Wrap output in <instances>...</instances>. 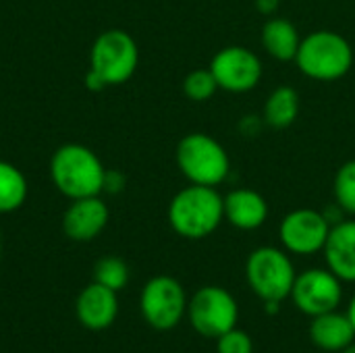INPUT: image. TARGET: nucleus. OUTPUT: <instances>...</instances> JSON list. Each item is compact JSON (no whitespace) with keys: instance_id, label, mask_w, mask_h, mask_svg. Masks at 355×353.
Wrapping results in <instances>:
<instances>
[{"instance_id":"f257e3e1","label":"nucleus","mask_w":355,"mask_h":353,"mask_svg":"<svg viewBox=\"0 0 355 353\" xmlns=\"http://www.w3.org/2000/svg\"><path fill=\"white\" fill-rule=\"evenodd\" d=\"M225 221L223 196L216 187L187 185L168 204V225L183 239H206Z\"/></svg>"},{"instance_id":"f03ea898","label":"nucleus","mask_w":355,"mask_h":353,"mask_svg":"<svg viewBox=\"0 0 355 353\" xmlns=\"http://www.w3.org/2000/svg\"><path fill=\"white\" fill-rule=\"evenodd\" d=\"M106 169L98 154L83 144H64L50 158V179L69 200L100 196Z\"/></svg>"},{"instance_id":"7ed1b4c3","label":"nucleus","mask_w":355,"mask_h":353,"mask_svg":"<svg viewBox=\"0 0 355 353\" xmlns=\"http://www.w3.org/2000/svg\"><path fill=\"white\" fill-rule=\"evenodd\" d=\"M295 64L314 81H337L349 73L354 64V48L341 33L318 29L302 37Z\"/></svg>"},{"instance_id":"20e7f679","label":"nucleus","mask_w":355,"mask_h":353,"mask_svg":"<svg viewBox=\"0 0 355 353\" xmlns=\"http://www.w3.org/2000/svg\"><path fill=\"white\" fill-rule=\"evenodd\" d=\"M177 166L193 185L218 187L229 179L231 158L225 146L208 133H187L177 144Z\"/></svg>"},{"instance_id":"39448f33","label":"nucleus","mask_w":355,"mask_h":353,"mask_svg":"<svg viewBox=\"0 0 355 353\" xmlns=\"http://www.w3.org/2000/svg\"><path fill=\"white\" fill-rule=\"evenodd\" d=\"M295 266L289 252L272 246L256 248L245 260V281L256 298L264 304H283L289 300L295 283Z\"/></svg>"},{"instance_id":"423d86ee","label":"nucleus","mask_w":355,"mask_h":353,"mask_svg":"<svg viewBox=\"0 0 355 353\" xmlns=\"http://www.w3.org/2000/svg\"><path fill=\"white\" fill-rule=\"evenodd\" d=\"M139 64V48L131 33L125 29L102 31L89 50V71L110 85H123L129 81Z\"/></svg>"},{"instance_id":"0eeeda50","label":"nucleus","mask_w":355,"mask_h":353,"mask_svg":"<svg viewBox=\"0 0 355 353\" xmlns=\"http://www.w3.org/2000/svg\"><path fill=\"white\" fill-rule=\"evenodd\" d=\"M187 318L198 335L216 341L220 335L237 327L239 304L229 289L204 285L189 298Z\"/></svg>"},{"instance_id":"6e6552de","label":"nucleus","mask_w":355,"mask_h":353,"mask_svg":"<svg viewBox=\"0 0 355 353\" xmlns=\"http://www.w3.org/2000/svg\"><path fill=\"white\" fill-rule=\"evenodd\" d=\"M187 293L183 285L168 275L152 277L139 293V312L148 327L168 333L187 316Z\"/></svg>"},{"instance_id":"1a4fd4ad","label":"nucleus","mask_w":355,"mask_h":353,"mask_svg":"<svg viewBox=\"0 0 355 353\" xmlns=\"http://www.w3.org/2000/svg\"><path fill=\"white\" fill-rule=\"evenodd\" d=\"M289 298L302 314L314 318L339 310L343 300V281L329 268H308L295 277Z\"/></svg>"},{"instance_id":"9d476101","label":"nucleus","mask_w":355,"mask_h":353,"mask_svg":"<svg viewBox=\"0 0 355 353\" xmlns=\"http://www.w3.org/2000/svg\"><path fill=\"white\" fill-rule=\"evenodd\" d=\"M331 223L324 212L314 208H297L283 216L279 239L285 252L295 256H314L324 250L331 233Z\"/></svg>"},{"instance_id":"9b49d317","label":"nucleus","mask_w":355,"mask_h":353,"mask_svg":"<svg viewBox=\"0 0 355 353\" xmlns=\"http://www.w3.org/2000/svg\"><path fill=\"white\" fill-rule=\"evenodd\" d=\"M218 83V89L229 94H248L262 79V60L245 46L220 48L208 67Z\"/></svg>"},{"instance_id":"f8f14e48","label":"nucleus","mask_w":355,"mask_h":353,"mask_svg":"<svg viewBox=\"0 0 355 353\" xmlns=\"http://www.w3.org/2000/svg\"><path fill=\"white\" fill-rule=\"evenodd\" d=\"M110 210L100 196L71 200L62 214V231L69 239L85 243L96 239L108 225Z\"/></svg>"},{"instance_id":"ddd939ff","label":"nucleus","mask_w":355,"mask_h":353,"mask_svg":"<svg viewBox=\"0 0 355 353\" xmlns=\"http://www.w3.org/2000/svg\"><path fill=\"white\" fill-rule=\"evenodd\" d=\"M75 316L87 331L100 333L114 325L119 316V295L116 291L100 285L89 283L75 300Z\"/></svg>"},{"instance_id":"4468645a","label":"nucleus","mask_w":355,"mask_h":353,"mask_svg":"<svg viewBox=\"0 0 355 353\" xmlns=\"http://www.w3.org/2000/svg\"><path fill=\"white\" fill-rule=\"evenodd\" d=\"M322 254L331 273L343 283H355V218L339 221L331 227Z\"/></svg>"},{"instance_id":"2eb2a0df","label":"nucleus","mask_w":355,"mask_h":353,"mask_svg":"<svg viewBox=\"0 0 355 353\" xmlns=\"http://www.w3.org/2000/svg\"><path fill=\"white\" fill-rule=\"evenodd\" d=\"M223 206L225 221L239 231H256L268 218V204L264 196L248 187L231 189L223 198Z\"/></svg>"},{"instance_id":"dca6fc26","label":"nucleus","mask_w":355,"mask_h":353,"mask_svg":"<svg viewBox=\"0 0 355 353\" xmlns=\"http://www.w3.org/2000/svg\"><path fill=\"white\" fill-rule=\"evenodd\" d=\"M310 341L314 347L329 353H341L355 341V329L347 312H327L310 322Z\"/></svg>"},{"instance_id":"f3484780","label":"nucleus","mask_w":355,"mask_h":353,"mask_svg":"<svg viewBox=\"0 0 355 353\" xmlns=\"http://www.w3.org/2000/svg\"><path fill=\"white\" fill-rule=\"evenodd\" d=\"M300 44H302V35L291 21H287L283 17H270L264 23L262 46L272 58H277L281 62L295 60Z\"/></svg>"},{"instance_id":"a211bd4d","label":"nucleus","mask_w":355,"mask_h":353,"mask_svg":"<svg viewBox=\"0 0 355 353\" xmlns=\"http://www.w3.org/2000/svg\"><path fill=\"white\" fill-rule=\"evenodd\" d=\"M297 117H300V94L289 85L275 87L268 94L264 102V110H262V119L266 127L285 129L293 125Z\"/></svg>"},{"instance_id":"6ab92c4d","label":"nucleus","mask_w":355,"mask_h":353,"mask_svg":"<svg viewBox=\"0 0 355 353\" xmlns=\"http://www.w3.org/2000/svg\"><path fill=\"white\" fill-rule=\"evenodd\" d=\"M29 193L25 175L12 162L0 160V214L19 210Z\"/></svg>"},{"instance_id":"aec40b11","label":"nucleus","mask_w":355,"mask_h":353,"mask_svg":"<svg viewBox=\"0 0 355 353\" xmlns=\"http://www.w3.org/2000/svg\"><path fill=\"white\" fill-rule=\"evenodd\" d=\"M94 281L119 293L129 283V266L119 256H104L94 266Z\"/></svg>"},{"instance_id":"412c9836","label":"nucleus","mask_w":355,"mask_h":353,"mask_svg":"<svg viewBox=\"0 0 355 353\" xmlns=\"http://www.w3.org/2000/svg\"><path fill=\"white\" fill-rule=\"evenodd\" d=\"M335 204L345 212L355 216V160H347L339 166L333 183Z\"/></svg>"},{"instance_id":"4be33fe9","label":"nucleus","mask_w":355,"mask_h":353,"mask_svg":"<svg viewBox=\"0 0 355 353\" xmlns=\"http://www.w3.org/2000/svg\"><path fill=\"white\" fill-rule=\"evenodd\" d=\"M218 89V83L210 69H196L185 75L183 79V94L191 102H206L210 100Z\"/></svg>"},{"instance_id":"5701e85b","label":"nucleus","mask_w":355,"mask_h":353,"mask_svg":"<svg viewBox=\"0 0 355 353\" xmlns=\"http://www.w3.org/2000/svg\"><path fill=\"white\" fill-rule=\"evenodd\" d=\"M216 353H254V339L235 327L216 339Z\"/></svg>"},{"instance_id":"b1692460","label":"nucleus","mask_w":355,"mask_h":353,"mask_svg":"<svg viewBox=\"0 0 355 353\" xmlns=\"http://www.w3.org/2000/svg\"><path fill=\"white\" fill-rule=\"evenodd\" d=\"M125 189V175L119 171H108L104 175V191L106 193H119Z\"/></svg>"},{"instance_id":"393cba45","label":"nucleus","mask_w":355,"mask_h":353,"mask_svg":"<svg viewBox=\"0 0 355 353\" xmlns=\"http://www.w3.org/2000/svg\"><path fill=\"white\" fill-rule=\"evenodd\" d=\"M262 125H266L262 117L248 114V117H243V121L239 123V129H241V133H243V135L254 137L256 133H260V127H262Z\"/></svg>"},{"instance_id":"a878e982","label":"nucleus","mask_w":355,"mask_h":353,"mask_svg":"<svg viewBox=\"0 0 355 353\" xmlns=\"http://www.w3.org/2000/svg\"><path fill=\"white\" fill-rule=\"evenodd\" d=\"M279 4H281V0H256V10L260 15L272 17L279 10Z\"/></svg>"},{"instance_id":"bb28decb","label":"nucleus","mask_w":355,"mask_h":353,"mask_svg":"<svg viewBox=\"0 0 355 353\" xmlns=\"http://www.w3.org/2000/svg\"><path fill=\"white\" fill-rule=\"evenodd\" d=\"M85 85H87L89 92H102V89H106V83L94 71H87L85 73Z\"/></svg>"},{"instance_id":"cd10ccee","label":"nucleus","mask_w":355,"mask_h":353,"mask_svg":"<svg viewBox=\"0 0 355 353\" xmlns=\"http://www.w3.org/2000/svg\"><path fill=\"white\" fill-rule=\"evenodd\" d=\"M347 316H349V320H352V325H354V329H355V293H354V298L349 300V306H347Z\"/></svg>"},{"instance_id":"c85d7f7f","label":"nucleus","mask_w":355,"mask_h":353,"mask_svg":"<svg viewBox=\"0 0 355 353\" xmlns=\"http://www.w3.org/2000/svg\"><path fill=\"white\" fill-rule=\"evenodd\" d=\"M341 353H355V341L352 343V345H349V347H347V350H343Z\"/></svg>"}]
</instances>
